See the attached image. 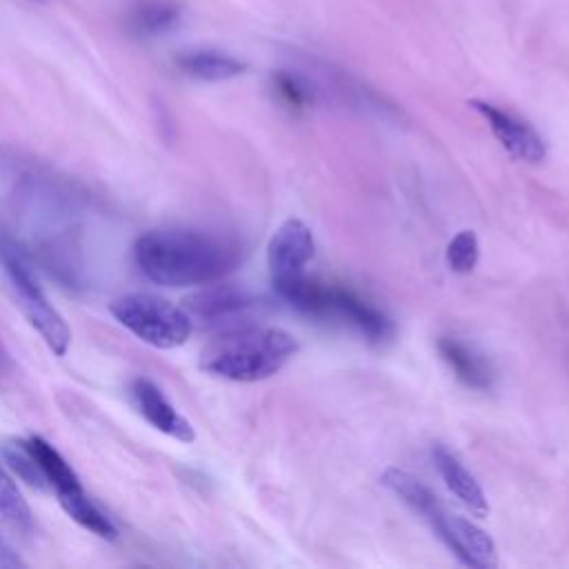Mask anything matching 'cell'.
Instances as JSON below:
<instances>
[{"label":"cell","instance_id":"7","mask_svg":"<svg viewBox=\"0 0 569 569\" xmlns=\"http://www.w3.org/2000/svg\"><path fill=\"white\" fill-rule=\"evenodd\" d=\"M469 107H473L485 118L496 140L502 144V149L509 156L522 162H540L545 158L547 153L545 140L529 122L485 100H471Z\"/></svg>","mask_w":569,"mask_h":569},{"label":"cell","instance_id":"13","mask_svg":"<svg viewBox=\"0 0 569 569\" xmlns=\"http://www.w3.org/2000/svg\"><path fill=\"white\" fill-rule=\"evenodd\" d=\"M178 67L182 73L196 80L204 82H220V80H231L240 73L247 71V64L238 60L236 56H229L218 49H193L184 51L178 56Z\"/></svg>","mask_w":569,"mask_h":569},{"label":"cell","instance_id":"12","mask_svg":"<svg viewBox=\"0 0 569 569\" xmlns=\"http://www.w3.org/2000/svg\"><path fill=\"white\" fill-rule=\"evenodd\" d=\"M438 353L462 385L480 391L491 387L493 373L489 362L482 358V353H478L467 342L445 336L438 340Z\"/></svg>","mask_w":569,"mask_h":569},{"label":"cell","instance_id":"1","mask_svg":"<svg viewBox=\"0 0 569 569\" xmlns=\"http://www.w3.org/2000/svg\"><path fill=\"white\" fill-rule=\"evenodd\" d=\"M133 262L153 284L200 287L231 273L240 262V247L227 236L202 229H149L133 242Z\"/></svg>","mask_w":569,"mask_h":569},{"label":"cell","instance_id":"6","mask_svg":"<svg viewBox=\"0 0 569 569\" xmlns=\"http://www.w3.org/2000/svg\"><path fill=\"white\" fill-rule=\"evenodd\" d=\"M320 305L322 307L318 309V318H333L347 322L369 340L380 342L393 333L391 320L380 309H376L373 305H369L349 289L325 284Z\"/></svg>","mask_w":569,"mask_h":569},{"label":"cell","instance_id":"3","mask_svg":"<svg viewBox=\"0 0 569 569\" xmlns=\"http://www.w3.org/2000/svg\"><path fill=\"white\" fill-rule=\"evenodd\" d=\"M380 482L407 507H411L462 565L471 569H493L498 565V549L493 538L467 518L451 513L440 502V498L416 476L398 467H387L380 476Z\"/></svg>","mask_w":569,"mask_h":569},{"label":"cell","instance_id":"18","mask_svg":"<svg viewBox=\"0 0 569 569\" xmlns=\"http://www.w3.org/2000/svg\"><path fill=\"white\" fill-rule=\"evenodd\" d=\"M0 567H7V569L24 567L22 558L18 556V551L9 545V540L2 533H0Z\"/></svg>","mask_w":569,"mask_h":569},{"label":"cell","instance_id":"9","mask_svg":"<svg viewBox=\"0 0 569 569\" xmlns=\"http://www.w3.org/2000/svg\"><path fill=\"white\" fill-rule=\"evenodd\" d=\"M131 400L140 416L160 433L178 440L193 442L196 431L191 422L173 407V402L164 396V391L149 378H136L131 382Z\"/></svg>","mask_w":569,"mask_h":569},{"label":"cell","instance_id":"2","mask_svg":"<svg viewBox=\"0 0 569 569\" xmlns=\"http://www.w3.org/2000/svg\"><path fill=\"white\" fill-rule=\"evenodd\" d=\"M298 351L296 338L278 327L236 325L200 353V369L233 382H258L278 373Z\"/></svg>","mask_w":569,"mask_h":569},{"label":"cell","instance_id":"10","mask_svg":"<svg viewBox=\"0 0 569 569\" xmlns=\"http://www.w3.org/2000/svg\"><path fill=\"white\" fill-rule=\"evenodd\" d=\"M253 305L256 300L247 291L229 284H216L191 296L184 309L191 316V320L222 325L233 318H242Z\"/></svg>","mask_w":569,"mask_h":569},{"label":"cell","instance_id":"16","mask_svg":"<svg viewBox=\"0 0 569 569\" xmlns=\"http://www.w3.org/2000/svg\"><path fill=\"white\" fill-rule=\"evenodd\" d=\"M447 264L451 271L456 273H471L478 264V258H480V242H478V236L469 229H462L458 231L449 244H447Z\"/></svg>","mask_w":569,"mask_h":569},{"label":"cell","instance_id":"8","mask_svg":"<svg viewBox=\"0 0 569 569\" xmlns=\"http://www.w3.org/2000/svg\"><path fill=\"white\" fill-rule=\"evenodd\" d=\"M313 251L316 242L311 229L298 218H287L276 229L267 247V264L271 280L305 273V267L313 258Z\"/></svg>","mask_w":569,"mask_h":569},{"label":"cell","instance_id":"19","mask_svg":"<svg viewBox=\"0 0 569 569\" xmlns=\"http://www.w3.org/2000/svg\"><path fill=\"white\" fill-rule=\"evenodd\" d=\"M11 369V358H9V353H7V349L2 347V342H0V376L2 373H7Z\"/></svg>","mask_w":569,"mask_h":569},{"label":"cell","instance_id":"11","mask_svg":"<svg viewBox=\"0 0 569 569\" xmlns=\"http://www.w3.org/2000/svg\"><path fill=\"white\" fill-rule=\"evenodd\" d=\"M433 465L445 480L447 489L476 516H485L489 511V502L485 498L482 487L478 480L471 476V471L458 460L453 451H449L445 445H436L433 451Z\"/></svg>","mask_w":569,"mask_h":569},{"label":"cell","instance_id":"17","mask_svg":"<svg viewBox=\"0 0 569 569\" xmlns=\"http://www.w3.org/2000/svg\"><path fill=\"white\" fill-rule=\"evenodd\" d=\"M273 87H276L278 96H280L287 104H291V107H305V104H309V100H311L309 87H307L300 78H296V76H291V73H278V76L273 78Z\"/></svg>","mask_w":569,"mask_h":569},{"label":"cell","instance_id":"15","mask_svg":"<svg viewBox=\"0 0 569 569\" xmlns=\"http://www.w3.org/2000/svg\"><path fill=\"white\" fill-rule=\"evenodd\" d=\"M0 518L20 531H31L33 513L18 482L0 460Z\"/></svg>","mask_w":569,"mask_h":569},{"label":"cell","instance_id":"14","mask_svg":"<svg viewBox=\"0 0 569 569\" xmlns=\"http://www.w3.org/2000/svg\"><path fill=\"white\" fill-rule=\"evenodd\" d=\"M180 22V4L173 0H142L129 11V29L136 36H160Z\"/></svg>","mask_w":569,"mask_h":569},{"label":"cell","instance_id":"5","mask_svg":"<svg viewBox=\"0 0 569 569\" xmlns=\"http://www.w3.org/2000/svg\"><path fill=\"white\" fill-rule=\"evenodd\" d=\"M2 269L16 305L27 322L38 331V336L56 356H64L71 345V329L62 313L51 305L33 273L16 256L2 253Z\"/></svg>","mask_w":569,"mask_h":569},{"label":"cell","instance_id":"4","mask_svg":"<svg viewBox=\"0 0 569 569\" xmlns=\"http://www.w3.org/2000/svg\"><path fill=\"white\" fill-rule=\"evenodd\" d=\"M109 311L127 331L153 349H176L193 331L187 309L153 293L120 296L109 305Z\"/></svg>","mask_w":569,"mask_h":569}]
</instances>
